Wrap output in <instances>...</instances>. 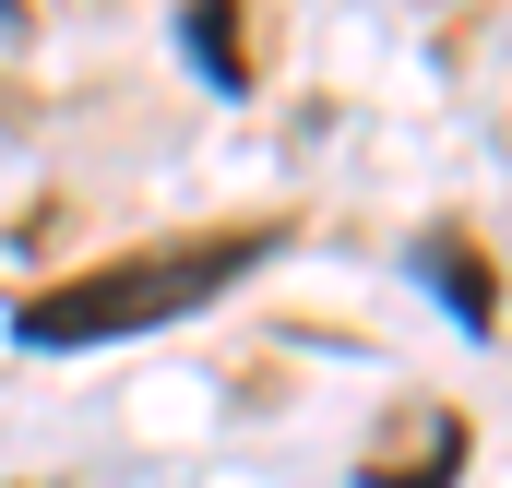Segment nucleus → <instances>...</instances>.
Listing matches in <instances>:
<instances>
[{"mask_svg":"<svg viewBox=\"0 0 512 488\" xmlns=\"http://www.w3.org/2000/svg\"><path fill=\"white\" fill-rule=\"evenodd\" d=\"M274 262V227H239V239H179V250H131V262H96L48 298H12V334L36 358H72V346H108V334H155L203 298H227L239 274Z\"/></svg>","mask_w":512,"mask_h":488,"instance_id":"f257e3e1","label":"nucleus"},{"mask_svg":"<svg viewBox=\"0 0 512 488\" xmlns=\"http://www.w3.org/2000/svg\"><path fill=\"white\" fill-rule=\"evenodd\" d=\"M405 262H417V274H429V286H441V310H453V322H465V334H489V322H501V310H489V274H477V250L453 239V227H429V239L405 250Z\"/></svg>","mask_w":512,"mask_h":488,"instance_id":"f03ea898","label":"nucleus"},{"mask_svg":"<svg viewBox=\"0 0 512 488\" xmlns=\"http://www.w3.org/2000/svg\"><path fill=\"white\" fill-rule=\"evenodd\" d=\"M179 48H191L215 84H251V60H239V24H227V12H179Z\"/></svg>","mask_w":512,"mask_h":488,"instance_id":"7ed1b4c3","label":"nucleus"}]
</instances>
